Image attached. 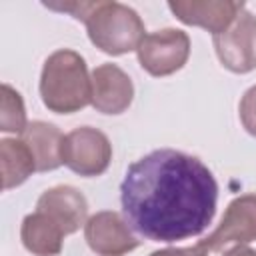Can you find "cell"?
Listing matches in <instances>:
<instances>
[{"mask_svg": "<svg viewBox=\"0 0 256 256\" xmlns=\"http://www.w3.org/2000/svg\"><path fill=\"white\" fill-rule=\"evenodd\" d=\"M218 184L196 156L160 148L132 162L120 184L126 222L152 242L202 234L216 214Z\"/></svg>", "mask_w": 256, "mask_h": 256, "instance_id": "6da1fadb", "label": "cell"}, {"mask_svg": "<svg viewBox=\"0 0 256 256\" xmlns=\"http://www.w3.org/2000/svg\"><path fill=\"white\" fill-rule=\"evenodd\" d=\"M50 10L68 12L76 20H82L88 30L90 42L106 54L122 56L132 50H138L140 42L144 40V22L134 8L122 2H64L44 4Z\"/></svg>", "mask_w": 256, "mask_h": 256, "instance_id": "7a4b0ae2", "label": "cell"}, {"mask_svg": "<svg viewBox=\"0 0 256 256\" xmlns=\"http://www.w3.org/2000/svg\"><path fill=\"white\" fill-rule=\"evenodd\" d=\"M42 104L56 114H74L92 102V78L86 60L68 48L52 52L40 74Z\"/></svg>", "mask_w": 256, "mask_h": 256, "instance_id": "3957f363", "label": "cell"}, {"mask_svg": "<svg viewBox=\"0 0 256 256\" xmlns=\"http://www.w3.org/2000/svg\"><path fill=\"white\" fill-rule=\"evenodd\" d=\"M112 160V144L104 132L92 126L74 128L64 136L62 162L84 178L100 176Z\"/></svg>", "mask_w": 256, "mask_h": 256, "instance_id": "277c9868", "label": "cell"}, {"mask_svg": "<svg viewBox=\"0 0 256 256\" xmlns=\"http://www.w3.org/2000/svg\"><path fill=\"white\" fill-rule=\"evenodd\" d=\"M138 62L152 76H170L178 72L190 56V38L184 30L162 28L144 36L138 46Z\"/></svg>", "mask_w": 256, "mask_h": 256, "instance_id": "5b68a950", "label": "cell"}, {"mask_svg": "<svg viewBox=\"0 0 256 256\" xmlns=\"http://www.w3.org/2000/svg\"><path fill=\"white\" fill-rule=\"evenodd\" d=\"M220 64L234 74H248L256 68V16L242 10L220 34L212 36Z\"/></svg>", "mask_w": 256, "mask_h": 256, "instance_id": "8992f818", "label": "cell"}, {"mask_svg": "<svg viewBox=\"0 0 256 256\" xmlns=\"http://www.w3.org/2000/svg\"><path fill=\"white\" fill-rule=\"evenodd\" d=\"M252 240H256V194H242L228 204L220 224L202 242L208 252H222Z\"/></svg>", "mask_w": 256, "mask_h": 256, "instance_id": "52a82bcc", "label": "cell"}, {"mask_svg": "<svg viewBox=\"0 0 256 256\" xmlns=\"http://www.w3.org/2000/svg\"><path fill=\"white\" fill-rule=\"evenodd\" d=\"M84 238L98 256H124L140 244L128 222L114 210H102L90 216L84 224Z\"/></svg>", "mask_w": 256, "mask_h": 256, "instance_id": "ba28073f", "label": "cell"}, {"mask_svg": "<svg viewBox=\"0 0 256 256\" xmlns=\"http://www.w3.org/2000/svg\"><path fill=\"white\" fill-rule=\"evenodd\" d=\"M92 106L102 114H122L134 100V84L130 76L116 64L104 62L90 74Z\"/></svg>", "mask_w": 256, "mask_h": 256, "instance_id": "9c48e42d", "label": "cell"}, {"mask_svg": "<svg viewBox=\"0 0 256 256\" xmlns=\"http://www.w3.org/2000/svg\"><path fill=\"white\" fill-rule=\"evenodd\" d=\"M168 8L180 22L200 26L216 36L224 32L246 6L234 0H176L168 2Z\"/></svg>", "mask_w": 256, "mask_h": 256, "instance_id": "30bf717a", "label": "cell"}, {"mask_svg": "<svg viewBox=\"0 0 256 256\" xmlns=\"http://www.w3.org/2000/svg\"><path fill=\"white\" fill-rule=\"evenodd\" d=\"M36 212L46 214L68 236L80 230L82 224H86L88 202L80 190L62 184L42 192V196L36 202Z\"/></svg>", "mask_w": 256, "mask_h": 256, "instance_id": "8fae6325", "label": "cell"}, {"mask_svg": "<svg viewBox=\"0 0 256 256\" xmlns=\"http://www.w3.org/2000/svg\"><path fill=\"white\" fill-rule=\"evenodd\" d=\"M22 140L30 148L34 160H36V172H48L56 170L62 162V142L64 134L58 126L42 120H34L28 124V128L22 134Z\"/></svg>", "mask_w": 256, "mask_h": 256, "instance_id": "7c38bea8", "label": "cell"}, {"mask_svg": "<svg viewBox=\"0 0 256 256\" xmlns=\"http://www.w3.org/2000/svg\"><path fill=\"white\" fill-rule=\"evenodd\" d=\"M64 232L46 214L32 212L22 220L20 240L24 248L34 256H58L62 252Z\"/></svg>", "mask_w": 256, "mask_h": 256, "instance_id": "4fadbf2b", "label": "cell"}, {"mask_svg": "<svg viewBox=\"0 0 256 256\" xmlns=\"http://www.w3.org/2000/svg\"><path fill=\"white\" fill-rule=\"evenodd\" d=\"M0 166H2V188L4 190L24 184L28 176L36 172V160L22 138L0 140Z\"/></svg>", "mask_w": 256, "mask_h": 256, "instance_id": "5bb4252c", "label": "cell"}, {"mask_svg": "<svg viewBox=\"0 0 256 256\" xmlns=\"http://www.w3.org/2000/svg\"><path fill=\"white\" fill-rule=\"evenodd\" d=\"M26 128H28L26 108H24V100L20 92L14 90L10 84H2L0 88V130L22 136Z\"/></svg>", "mask_w": 256, "mask_h": 256, "instance_id": "9a60e30c", "label": "cell"}, {"mask_svg": "<svg viewBox=\"0 0 256 256\" xmlns=\"http://www.w3.org/2000/svg\"><path fill=\"white\" fill-rule=\"evenodd\" d=\"M238 112H240V122H242L244 130L256 138V84L244 92Z\"/></svg>", "mask_w": 256, "mask_h": 256, "instance_id": "2e32d148", "label": "cell"}, {"mask_svg": "<svg viewBox=\"0 0 256 256\" xmlns=\"http://www.w3.org/2000/svg\"><path fill=\"white\" fill-rule=\"evenodd\" d=\"M150 256H208V248L204 246V242H198L186 248H162L152 252Z\"/></svg>", "mask_w": 256, "mask_h": 256, "instance_id": "e0dca14e", "label": "cell"}, {"mask_svg": "<svg viewBox=\"0 0 256 256\" xmlns=\"http://www.w3.org/2000/svg\"><path fill=\"white\" fill-rule=\"evenodd\" d=\"M224 256H256V250L250 248V246H244V244H242V246H234V248L226 250Z\"/></svg>", "mask_w": 256, "mask_h": 256, "instance_id": "ac0fdd59", "label": "cell"}]
</instances>
